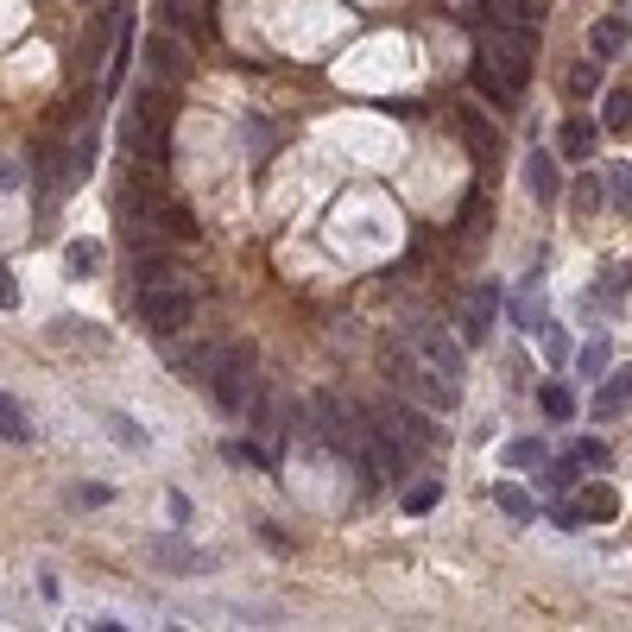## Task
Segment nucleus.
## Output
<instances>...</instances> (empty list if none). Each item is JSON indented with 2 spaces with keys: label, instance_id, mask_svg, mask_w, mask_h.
I'll list each match as a JSON object with an SVG mask.
<instances>
[{
  "label": "nucleus",
  "instance_id": "a878e982",
  "mask_svg": "<svg viewBox=\"0 0 632 632\" xmlns=\"http://www.w3.org/2000/svg\"><path fill=\"white\" fill-rule=\"evenodd\" d=\"M171 273H177V266L165 259V253H146V259L133 266V291H140V285H158V278H171Z\"/></svg>",
  "mask_w": 632,
  "mask_h": 632
},
{
  "label": "nucleus",
  "instance_id": "5701e85b",
  "mask_svg": "<svg viewBox=\"0 0 632 632\" xmlns=\"http://www.w3.org/2000/svg\"><path fill=\"white\" fill-rule=\"evenodd\" d=\"M576 475H581L576 455H556L551 468H544V487H551V494H569V487H576Z\"/></svg>",
  "mask_w": 632,
  "mask_h": 632
},
{
  "label": "nucleus",
  "instance_id": "2f4dec72",
  "mask_svg": "<svg viewBox=\"0 0 632 632\" xmlns=\"http://www.w3.org/2000/svg\"><path fill=\"white\" fill-rule=\"evenodd\" d=\"M537 455H544V443H512V450H506V468H531V462H537Z\"/></svg>",
  "mask_w": 632,
  "mask_h": 632
},
{
  "label": "nucleus",
  "instance_id": "9d476101",
  "mask_svg": "<svg viewBox=\"0 0 632 632\" xmlns=\"http://www.w3.org/2000/svg\"><path fill=\"white\" fill-rule=\"evenodd\" d=\"M146 64H152V82H177V76L190 70V57H184V45H177L171 32H152L146 38Z\"/></svg>",
  "mask_w": 632,
  "mask_h": 632
},
{
  "label": "nucleus",
  "instance_id": "0eeeda50",
  "mask_svg": "<svg viewBox=\"0 0 632 632\" xmlns=\"http://www.w3.org/2000/svg\"><path fill=\"white\" fill-rule=\"evenodd\" d=\"M632 404V367H607L601 379H595V399H588V411L595 418H620Z\"/></svg>",
  "mask_w": 632,
  "mask_h": 632
},
{
  "label": "nucleus",
  "instance_id": "9b49d317",
  "mask_svg": "<svg viewBox=\"0 0 632 632\" xmlns=\"http://www.w3.org/2000/svg\"><path fill=\"white\" fill-rule=\"evenodd\" d=\"M494 303H500L494 285H480L475 298H468V317H462V335H468V342H487V329H494Z\"/></svg>",
  "mask_w": 632,
  "mask_h": 632
},
{
  "label": "nucleus",
  "instance_id": "72a5a7b5",
  "mask_svg": "<svg viewBox=\"0 0 632 632\" xmlns=\"http://www.w3.org/2000/svg\"><path fill=\"white\" fill-rule=\"evenodd\" d=\"M76 500H82V506H108L114 494H108V487H76Z\"/></svg>",
  "mask_w": 632,
  "mask_h": 632
},
{
  "label": "nucleus",
  "instance_id": "39448f33",
  "mask_svg": "<svg viewBox=\"0 0 632 632\" xmlns=\"http://www.w3.org/2000/svg\"><path fill=\"white\" fill-rule=\"evenodd\" d=\"M411 354H418L436 379H450V386H462V379H468V354H462V342H455V335H443V329L418 323V329H411Z\"/></svg>",
  "mask_w": 632,
  "mask_h": 632
},
{
  "label": "nucleus",
  "instance_id": "f3484780",
  "mask_svg": "<svg viewBox=\"0 0 632 632\" xmlns=\"http://www.w3.org/2000/svg\"><path fill=\"white\" fill-rule=\"evenodd\" d=\"M588 45H595V64L620 57V45H627V20H601L595 32H588Z\"/></svg>",
  "mask_w": 632,
  "mask_h": 632
},
{
  "label": "nucleus",
  "instance_id": "bb28decb",
  "mask_svg": "<svg viewBox=\"0 0 632 632\" xmlns=\"http://www.w3.org/2000/svg\"><path fill=\"white\" fill-rule=\"evenodd\" d=\"M436 500H443V480H418V487H404V512H430Z\"/></svg>",
  "mask_w": 632,
  "mask_h": 632
},
{
  "label": "nucleus",
  "instance_id": "4468645a",
  "mask_svg": "<svg viewBox=\"0 0 632 632\" xmlns=\"http://www.w3.org/2000/svg\"><path fill=\"white\" fill-rule=\"evenodd\" d=\"M601 126L613 133V140H627V133H632V89H607V114H601Z\"/></svg>",
  "mask_w": 632,
  "mask_h": 632
},
{
  "label": "nucleus",
  "instance_id": "7c9ffc66",
  "mask_svg": "<svg viewBox=\"0 0 632 632\" xmlns=\"http://www.w3.org/2000/svg\"><path fill=\"white\" fill-rule=\"evenodd\" d=\"M576 209H581V215H595V209H601V177H581V184H576Z\"/></svg>",
  "mask_w": 632,
  "mask_h": 632
},
{
  "label": "nucleus",
  "instance_id": "4be33fe9",
  "mask_svg": "<svg viewBox=\"0 0 632 632\" xmlns=\"http://www.w3.org/2000/svg\"><path fill=\"white\" fill-rule=\"evenodd\" d=\"M468 76H475V89H480V96H487V101H494V108H512V101H519V96H512V89H506V82H500V76L487 70V64H475V70H468Z\"/></svg>",
  "mask_w": 632,
  "mask_h": 632
},
{
  "label": "nucleus",
  "instance_id": "20e7f679",
  "mask_svg": "<svg viewBox=\"0 0 632 632\" xmlns=\"http://www.w3.org/2000/svg\"><path fill=\"white\" fill-rule=\"evenodd\" d=\"M197 317V285H184V278H158V285H140V323L152 335H171Z\"/></svg>",
  "mask_w": 632,
  "mask_h": 632
},
{
  "label": "nucleus",
  "instance_id": "c85d7f7f",
  "mask_svg": "<svg viewBox=\"0 0 632 632\" xmlns=\"http://www.w3.org/2000/svg\"><path fill=\"white\" fill-rule=\"evenodd\" d=\"M595 89H601V64H576V70H569V96H595Z\"/></svg>",
  "mask_w": 632,
  "mask_h": 632
},
{
  "label": "nucleus",
  "instance_id": "393cba45",
  "mask_svg": "<svg viewBox=\"0 0 632 632\" xmlns=\"http://www.w3.org/2000/svg\"><path fill=\"white\" fill-rule=\"evenodd\" d=\"M531 329H537V348L551 354V367H563V361H569V335L556 323H531Z\"/></svg>",
  "mask_w": 632,
  "mask_h": 632
},
{
  "label": "nucleus",
  "instance_id": "f8f14e48",
  "mask_svg": "<svg viewBox=\"0 0 632 632\" xmlns=\"http://www.w3.org/2000/svg\"><path fill=\"white\" fill-rule=\"evenodd\" d=\"M0 436H7V443H32V436H38V424L25 418V404L13 399V392H0Z\"/></svg>",
  "mask_w": 632,
  "mask_h": 632
},
{
  "label": "nucleus",
  "instance_id": "f03ea898",
  "mask_svg": "<svg viewBox=\"0 0 632 632\" xmlns=\"http://www.w3.org/2000/svg\"><path fill=\"white\" fill-rule=\"evenodd\" d=\"M165 133H171L165 89H158V82H140V89H133V108H126V146L140 152L146 165H165Z\"/></svg>",
  "mask_w": 632,
  "mask_h": 632
},
{
  "label": "nucleus",
  "instance_id": "f257e3e1",
  "mask_svg": "<svg viewBox=\"0 0 632 632\" xmlns=\"http://www.w3.org/2000/svg\"><path fill=\"white\" fill-rule=\"evenodd\" d=\"M209 399L222 404V418H247L253 392H259V367H253V348H215L209 361Z\"/></svg>",
  "mask_w": 632,
  "mask_h": 632
},
{
  "label": "nucleus",
  "instance_id": "f704fd0d",
  "mask_svg": "<svg viewBox=\"0 0 632 632\" xmlns=\"http://www.w3.org/2000/svg\"><path fill=\"white\" fill-rule=\"evenodd\" d=\"M20 184V171H13V158H0V190H13Z\"/></svg>",
  "mask_w": 632,
  "mask_h": 632
},
{
  "label": "nucleus",
  "instance_id": "aec40b11",
  "mask_svg": "<svg viewBox=\"0 0 632 632\" xmlns=\"http://www.w3.org/2000/svg\"><path fill=\"white\" fill-rule=\"evenodd\" d=\"M537 404H544V418H551V424H569V418H576V399H569V386H537Z\"/></svg>",
  "mask_w": 632,
  "mask_h": 632
},
{
  "label": "nucleus",
  "instance_id": "6ab92c4d",
  "mask_svg": "<svg viewBox=\"0 0 632 632\" xmlns=\"http://www.w3.org/2000/svg\"><path fill=\"white\" fill-rule=\"evenodd\" d=\"M158 234L165 241H197V215L184 202H171V209H158Z\"/></svg>",
  "mask_w": 632,
  "mask_h": 632
},
{
  "label": "nucleus",
  "instance_id": "a211bd4d",
  "mask_svg": "<svg viewBox=\"0 0 632 632\" xmlns=\"http://www.w3.org/2000/svg\"><path fill=\"white\" fill-rule=\"evenodd\" d=\"M588 152H595V126L581 121V114H569V121H563V158H588Z\"/></svg>",
  "mask_w": 632,
  "mask_h": 632
},
{
  "label": "nucleus",
  "instance_id": "c756f323",
  "mask_svg": "<svg viewBox=\"0 0 632 632\" xmlns=\"http://www.w3.org/2000/svg\"><path fill=\"white\" fill-rule=\"evenodd\" d=\"M0 310H7V317L20 310V278H13V266H7V259H0Z\"/></svg>",
  "mask_w": 632,
  "mask_h": 632
},
{
  "label": "nucleus",
  "instance_id": "cd10ccee",
  "mask_svg": "<svg viewBox=\"0 0 632 632\" xmlns=\"http://www.w3.org/2000/svg\"><path fill=\"white\" fill-rule=\"evenodd\" d=\"M569 455H576L581 468H607V462H613V450H607L601 436H581V443H576V450H569Z\"/></svg>",
  "mask_w": 632,
  "mask_h": 632
},
{
  "label": "nucleus",
  "instance_id": "2eb2a0df",
  "mask_svg": "<svg viewBox=\"0 0 632 632\" xmlns=\"http://www.w3.org/2000/svg\"><path fill=\"white\" fill-rule=\"evenodd\" d=\"M607 361H613V348H607V335H595V342H581V348H576V374L595 386V379L607 374Z\"/></svg>",
  "mask_w": 632,
  "mask_h": 632
},
{
  "label": "nucleus",
  "instance_id": "1a4fd4ad",
  "mask_svg": "<svg viewBox=\"0 0 632 632\" xmlns=\"http://www.w3.org/2000/svg\"><path fill=\"white\" fill-rule=\"evenodd\" d=\"M525 190L537 202H556L563 197V171H556V152H544V146H531L525 152Z\"/></svg>",
  "mask_w": 632,
  "mask_h": 632
},
{
  "label": "nucleus",
  "instance_id": "473e14b6",
  "mask_svg": "<svg viewBox=\"0 0 632 632\" xmlns=\"http://www.w3.org/2000/svg\"><path fill=\"white\" fill-rule=\"evenodd\" d=\"M165 512H171V525H177V531L190 525V500H184V494H177V487H171V494H165Z\"/></svg>",
  "mask_w": 632,
  "mask_h": 632
},
{
  "label": "nucleus",
  "instance_id": "6e6552de",
  "mask_svg": "<svg viewBox=\"0 0 632 632\" xmlns=\"http://www.w3.org/2000/svg\"><path fill=\"white\" fill-rule=\"evenodd\" d=\"M569 512H576L581 525H607V519H620V494H613L607 480H588V487H576Z\"/></svg>",
  "mask_w": 632,
  "mask_h": 632
},
{
  "label": "nucleus",
  "instance_id": "423d86ee",
  "mask_svg": "<svg viewBox=\"0 0 632 632\" xmlns=\"http://www.w3.org/2000/svg\"><path fill=\"white\" fill-rule=\"evenodd\" d=\"M146 556H152V563H165L171 576H209V569H215V563H209L197 544H184V537H152Z\"/></svg>",
  "mask_w": 632,
  "mask_h": 632
},
{
  "label": "nucleus",
  "instance_id": "b1692460",
  "mask_svg": "<svg viewBox=\"0 0 632 632\" xmlns=\"http://www.w3.org/2000/svg\"><path fill=\"white\" fill-rule=\"evenodd\" d=\"M222 455L241 462V468H266V475H273V455L259 450V443H241V436H234V443H222Z\"/></svg>",
  "mask_w": 632,
  "mask_h": 632
},
{
  "label": "nucleus",
  "instance_id": "412c9836",
  "mask_svg": "<svg viewBox=\"0 0 632 632\" xmlns=\"http://www.w3.org/2000/svg\"><path fill=\"white\" fill-rule=\"evenodd\" d=\"M101 424H108V436H114V443H121V450H146V430L133 424V418H126V411H108V418H101Z\"/></svg>",
  "mask_w": 632,
  "mask_h": 632
},
{
  "label": "nucleus",
  "instance_id": "ddd939ff",
  "mask_svg": "<svg viewBox=\"0 0 632 632\" xmlns=\"http://www.w3.org/2000/svg\"><path fill=\"white\" fill-rule=\"evenodd\" d=\"M494 506H500L512 525H531V519H537V500H531L525 487H512V480H500V487H494Z\"/></svg>",
  "mask_w": 632,
  "mask_h": 632
},
{
  "label": "nucleus",
  "instance_id": "dca6fc26",
  "mask_svg": "<svg viewBox=\"0 0 632 632\" xmlns=\"http://www.w3.org/2000/svg\"><path fill=\"white\" fill-rule=\"evenodd\" d=\"M64 273L70 278L101 273V241H70V247H64Z\"/></svg>",
  "mask_w": 632,
  "mask_h": 632
},
{
  "label": "nucleus",
  "instance_id": "7ed1b4c3",
  "mask_svg": "<svg viewBox=\"0 0 632 632\" xmlns=\"http://www.w3.org/2000/svg\"><path fill=\"white\" fill-rule=\"evenodd\" d=\"M386 379H392V386H404V392L424 404V411H462V386L436 379L411 348H386Z\"/></svg>",
  "mask_w": 632,
  "mask_h": 632
}]
</instances>
